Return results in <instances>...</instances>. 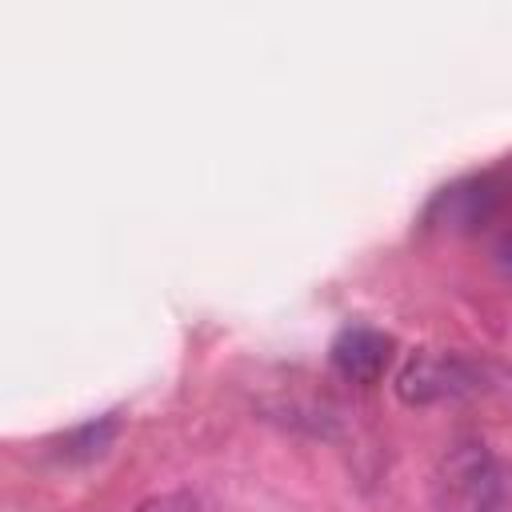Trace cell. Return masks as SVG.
<instances>
[{"instance_id": "obj_2", "label": "cell", "mask_w": 512, "mask_h": 512, "mask_svg": "<svg viewBox=\"0 0 512 512\" xmlns=\"http://www.w3.org/2000/svg\"><path fill=\"white\" fill-rule=\"evenodd\" d=\"M472 380L468 364L460 356L448 352H420L412 356L400 376H396V392L404 404H432V400H448L456 392H464Z\"/></svg>"}, {"instance_id": "obj_5", "label": "cell", "mask_w": 512, "mask_h": 512, "mask_svg": "<svg viewBox=\"0 0 512 512\" xmlns=\"http://www.w3.org/2000/svg\"><path fill=\"white\" fill-rule=\"evenodd\" d=\"M492 264L500 268V276L512 280V224H504L496 232V240H492Z\"/></svg>"}, {"instance_id": "obj_4", "label": "cell", "mask_w": 512, "mask_h": 512, "mask_svg": "<svg viewBox=\"0 0 512 512\" xmlns=\"http://www.w3.org/2000/svg\"><path fill=\"white\" fill-rule=\"evenodd\" d=\"M136 512H200V508H196V500L184 496V492H160V496H148Z\"/></svg>"}, {"instance_id": "obj_3", "label": "cell", "mask_w": 512, "mask_h": 512, "mask_svg": "<svg viewBox=\"0 0 512 512\" xmlns=\"http://www.w3.org/2000/svg\"><path fill=\"white\" fill-rule=\"evenodd\" d=\"M332 368L352 380V384H376L392 360V340L380 332V328H368V324H348L336 332L332 340Z\"/></svg>"}, {"instance_id": "obj_1", "label": "cell", "mask_w": 512, "mask_h": 512, "mask_svg": "<svg viewBox=\"0 0 512 512\" xmlns=\"http://www.w3.org/2000/svg\"><path fill=\"white\" fill-rule=\"evenodd\" d=\"M444 512H504V472L484 444H456L436 472Z\"/></svg>"}]
</instances>
